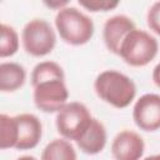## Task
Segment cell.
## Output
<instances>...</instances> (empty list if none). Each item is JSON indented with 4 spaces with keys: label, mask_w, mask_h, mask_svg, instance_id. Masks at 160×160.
I'll return each mask as SVG.
<instances>
[{
    "label": "cell",
    "mask_w": 160,
    "mask_h": 160,
    "mask_svg": "<svg viewBox=\"0 0 160 160\" xmlns=\"http://www.w3.org/2000/svg\"><path fill=\"white\" fill-rule=\"evenodd\" d=\"M34 88V102L44 112H59L69 99V91L64 79H50L36 84Z\"/></svg>",
    "instance_id": "6"
},
{
    "label": "cell",
    "mask_w": 160,
    "mask_h": 160,
    "mask_svg": "<svg viewBox=\"0 0 160 160\" xmlns=\"http://www.w3.org/2000/svg\"><path fill=\"white\" fill-rule=\"evenodd\" d=\"M76 151L72 144L61 138L50 141L41 152V160H76Z\"/></svg>",
    "instance_id": "13"
},
{
    "label": "cell",
    "mask_w": 160,
    "mask_h": 160,
    "mask_svg": "<svg viewBox=\"0 0 160 160\" xmlns=\"http://www.w3.org/2000/svg\"><path fill=\"white\" fill-rule=\"evenodd\" d=\"M55 26L60 38L70 45H84L94 35L92 20L74 6H66L58 11Z\"/></svg>",
    "instance_id": "2"
},
{
    "label": "cell",
    "mask_w": 160,
    "mask_h": 160,
    "mask_svg": "<svg viewBox=\"0 0 160 160\" xmlns=\"http://www.w3.org/2000/svg\"><path fill=\"white\" fill-rule=\"evenodd\" d=\"M91 120L92 116L82 102L71 101L56 114L55 124L58 132L64 139L76 142L86 131Z\"/></svg>",
    "instance_id": "5"
},
{
    "label": "cell",
    "mask_w": 160,
    "mask_h": 160,
    "mask_svg": "<svg viewBox=\"0 0 160 160\" xmlns=\"http://www.w3.org/2000/svg\"><path fill=\"white\" fill-rule=\"evenodd\" d=\"M106 140H108V135L104 124L100 120L92 118L86 131L76 141V145L84 154L96 155L104 150L106 145Z\"/></svg>",
    "instance_id": "11"
},
{
    "label": "cell",
    "mask_w": 160,
    "mask_h": 160,
    "mask_svg": "<svg viewBox=\"0 0 160 160\" xmlns=\"http://www.w3.org/2000/svg\"><path fill=\"white\" fill-rule=\"evenodd\" d=\"M0 58L12 56L19 49V35L10 25H0Z\"/></svg>",
    "instance_id": "16"
},
{
    "label": "cell",
    "mask_w": 160,
    "mask_h": 160,
    "mask_svg": "<svg viewBox=\"0 0 160 160\" xmlns=\"http://www.w3.org/2000/svg\"><path fill=\"white\" fill-rule=\"evenodd\" d=\"M145 142L132 130H122L116 134L111 144V152L115 160H140L144 155Z\"/></svg>",
    "instance_id": "9"
},
{
    "label": "cell",
    "mask_w": 160,
    "mask_h": 160,
    "mask_svg": "<svg viewBox=\"0 0 160 160\" xmlns=\"http://www.w3.org/2000/svg\"><path fill=\"white\" fill-rule=\"evenodd\" d=\"M152 81L158 88H160V62L152 70Z\"/></svg>",
    "instance_id": "20"
},
{
    "label": "cell",
    "mask_w": 160,
    "mask_h": 160,
    "mask_svg": "<svg viewBox=\"0 0 160 160\" xmlns=\"http://www.w3.org/2000/svg\"><path fill=\"white\" fill-rule=\"evenodd\" d=\"M134 29V21L126 15H114L109 18L102 29V38L108 50L115 55H119L121 42Z\"/></svg>",
    "instance_id": "10"
},
{
    "label": "cell",
    "mask_w": 160,
    "mask_h": 160,
    "mask_svg": "<svg viewBox=\"0 0 160 160\" xmlns=\"http://www.w3.org/2000/svg\"><path fill=\"white\" fill-rule=\"evenodd\" d=\"M132 119L136 126L144 131H156L160 129V95L144 94L132 109Z\"/></svg>",
    "instance_id": "7"
},
{
    "label": "cell",
    "mask_w": 160,
    "mask_h": 160,
    "mask_svg": "<svg viewBox=\"0 0 160 160\" xmlns=\"http://www.w3.org/2000/svg\"><path fill=\"white\" fill-rule=\"evenodd\" d=\"M46 6L51 8V9H56V10H61L64 8H66L69 5V1H45L44 2Z\"/></svg>",
    "instance_id": "19"
},
{
    "label": "cell",
    "mask_w": 160,
    "mask_h": 160,
    "mask_svg": "<svg viewBox=\"0 0 160 160\" xmlns=\"http://www.w3.org/2000/svg\"><path fill=\"white\" fill-rule=\"evenodd\" d=\"M158 40L149 32L134 29L121 42L119 56L130 66L140 68L152 61L158 54Z\"/></svg>",
    "instance_id": "3"
},
{
    "label": "cell",
    "mask_w": 160,
    "mask_h": 160,
    "mask_svg": "<svg viewBox=\"0 0 160 160\" xmlns=\"http://www.w3.org/2000/svg\"><path fill=\"white\" fill-rule=\"evenodd\" d=\"M50 79H64L65 74L62 68L55 61H41L35 65L31 71V85L35 86L36 84L50 80Z\"/></svg>",
    "instance_id": "14"
},
{
    "label": "cell",
    "mask_w": 160,
    "mask_h": 160,
    "mask_svg": "<svg viewBox=\"0 0 160 160\" xmlns=\"http://www.w3.org/2000/svg\"><path fill=\"white\" fill-rule=\"evenodd\" d=\"M146 22L149 29L155 32L156 35H160V1L154 2L146 14Z\"/></svg>",
    "instance_id": "18"
},
{
    "label": "cell",
    "mask_w": 160,
    "mask_h": 160,
    "mask_svg": "<svg viewBox=\"0 0 160 160\" xmlns=\"http://www.w3.org/2000/svg\"><path fill=\"white\" fill-rule=\"evenodd\" d=\"M16 160H38V159L35 156H32V155H22L20 158H18Z\"/></svg>",
    "instance_id": "21"
},
{
    "label": "cell",
    "mask_w": 160,
    "mask_h": 160,
    "mask_svg": "<svg viewBox=\"0 0 160 160\" xmlns=\"http://www.w3.org/2000/svg\"><path fill=\"white\" fill-rule=\"evenodd\" d=\"M94 89L102 101L118 109L129 106L136 95V86L132 79L116 70L100 72L94 81Z\"/></svg>",
    "instance_id": "1"
},
{
    "label": "cell",
    "mask_w": 160,
    "mask_h": 160,
    "mask_svg": "<svg viewBox=\"0 0 160 160\" xmlns=\"http://www.w3.org/2000/svg\"><path fill=\"white\" fill-rule=\"evenodd\" d=\"M18 139L16 121L15 116H9L6 114L0 115V149L15 148Z\"/></svg>",
    "instance_id": "15"
},
{
    "label": "cell",
    "mask_w": 160,
    "mask_h": 160,
    "mask_svg": "<svg viewBox=\"0 0 160 160\" xmlns=\"http://www.w3.org/2000/svg\"><path fill=\"white\" fill-rule=\"evenodd\" d=\"M21 41L24 50L31 56H45L56 45V35L51 25L44 19H32L22 29Z\"/></svg>",
    "instance_id": "4"
},
{
    "label": "cell",
    "mask_w": 160,
    "mask_h": 160,
    "mask_svg": "<svg viewBox=\"0 0 160 160\" xmlns=\"http://www.w3.org/2000/svg\"><path fill=\"white\" fill-rule=\"evenodd\" d=\"M18 139L15 149L18 150H30L34 149L41 140L42 136V124L39 118L34 114H19L15 115Z\"/></svg>",
    "instance_id": "8"
},
{
    "label": "cell",
    "mask_w": 160,
    "mask_h": 160,
    "mask_svg": "<svg viewBox=\"0 0 160 160\" xmlns=\"http://www.w3.org/2000/svg\"><path fill=\"white\" fill-rule=\"evenodd\" d=\"M26 80V71L18 62L0 64V90L2 92H12L19 90Z\"/></svg>",
    "instance_id": "12"
},
{
    "label": "cell",
    "mask_w": 160,
    "mask_h": 160,
    "mask_svg": "<svg viewBox=\"0 0 160 160\" xmlns=\"http://www.w3.org/2000/svg\"><path fill=\"white\" fill-rule=\"evenodd\" d=\"M79 5L91 12H98V11H109V10L115 9L119 5V1L116 0H79Z\"/></svg>",
    "instance_id": "17"
},
{
    "label": "cell",
    "mask_w": 160,
    "mask_h": 160,
    "mask_svg": "<svg viewBox=\"0 0 160 160\" xmlns=\"http://www.w3.org/2000/svg\"><path fill=\"white\" fill-rule=\"evenodd\" d=\"M144 160H160V154H156V155H151V156H148V158H145Z\"/></svg>",
    "instance_id": "22"
}]
</instances>
